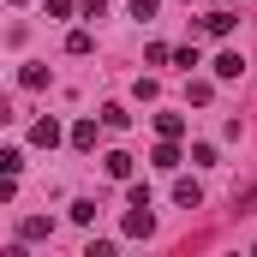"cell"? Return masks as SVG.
I'll list each match as a JSON object with an SVG mask.
<instances>
[{"mask_svg":"<svg viewBox=\"0 0 257 257\" xmlns=\"http://www.w3.org/2000/svg\"><path fill=\"white\" fill-rule=\"evenodd\" d=\"M18 84H24V90H48V66H24Z\"/></svg>","mask_w":257,"mask_h":257,"instance_id":"obj_14","label":"cell"},{"mask_svg":"<svg viewBox=\"0 0 257 257\" xmlns=\"http://www.w3.org/2000/svg\"><path fill=\"white\" fill-rule=\"evenodd\" d=\"M150 168H162V174H174V168H180V138H162V144L150 150Z\"/></svg>","mask_w":257,"mask_h":257,"instance_id":"obj_3","label":"cell"},{"mask_svg":"<svg viewBox=\"0 0 257 257\" xmlns=\"http://www.w3.org/2000/svg\"><path fill=\"white\" fill-rule=\"evenodd\" d=\"M186 102H192V108H209V102H215V84H209V78H192V84H186Z\"/></svg>","mask_w":257,"mask_h":257,"instance_id":"obj_8","label":"cell"},{"mask_svg":"<svg viewBox=\"0 0 257 257\" xmlns=\"http://www.w3.org/2000/svg\"><path fill=\"white\" fill-rule=\"evenodd\" d=\"M192 162L197 168H215V144H192Z\"/></svg>","mask_w":257,"mask_h":257,"instance_id":"obj_18","label":"cell"},{"mask_svg":"<svg viewBox=\"0 0 257 257\" xmlns=\"http://www.w3.org/2000/svg\"><path fill=\"white\" fill-rule=\"evenodd\" d=\"M174 66H180V72H192V66H203V60H197V42H192V48H174Z\"/></svg>","mask_w":257,"mask_h":257,"instance_id":"obj_16","label":"cell"},{"mask_svg":"<svg viewBox=\"0 0 257 257\" xmlns=\"http://www.w3.org/2000/svg\"><path fill=\"white\" fill-rule=\"evenodd\" d=\"M239 72H245V60H239L233 48H227V54H215V78H239Z\"/></svg>","mask_w":257,"mask_h":257,"instance_id":"obj_11","label":"cell"},{"mask_svg":"<svg viewBox=\"0 0 257 257\" xmlns=\"http://www.w3.org/2000/svg\"><path fill=\"white\" fill-rule=\"evenodd\" d=\"M72 6H78V0H48V12H54V18H66Z\"/></svg>","mask_w":257,"mask_h":257,"instance_id":"obj_20","label":"cell"},{"mask_svg":"<svg viewBox=\"0 0 257 257\" xmlns=\"http://www.w3.org/2000/svg\"><path fill=\"white\" fill-rule=\"evenodd\" d=\"M233 24H239V18H233L227 6H215V12H203V18H197V30H203V36H227Z\"/></svg>","mask_w":257,"mask_h":257,"instance_id":"obj_2","label":"cell"},{"mask_svg":"<svg viewBox=\"0 0 257 257\" xmlns=\"http://www.w3.org/2000/svg\"><path fill=\"white\" fill-rule=\"evenodd\" d=\"M72 221H78V227H90V221H96V203H90V197H78V203H72Z\"/></svg>","mask_w":257,"mask_h":257,"instance_id":"obj_15","label":"cell"},{"mask_svg":"<svg viewBox=\"0 0 257 257\" xmlns=\"http://www.w3.org/2000/svg\"><path fill=\"white\" fill-rule=\"evenodd\" d=\"M156 132L162 138H186V114H156Z\"/></svg>","mask_w":257,"mask_h":257,"instance_id":"obj_13","label":"cell"},{"mask_svg":"<svg viewBox=\"0 0 257 257\" xmlns=\"http://www.w3.org/2000/svg\"><path fill=\"white\" fill-rule=\"evenodd\" d=\"M12 6H30V0H12Z\"/></svg>","mask_w":257,"mask_h":257,"instance_id":"obj_21","label":"cell"},{"mask_svg":"<svg viewBox=\"0 0 257 257\" xmlns=\"http://www.w3.org/2000/svg\"><path fill=\"white\" fill-rule=\"evenodd\" d=\"M126 233H132V239H150V233H156V215H150V203H126Z\"/></svg>","mask_w":257,"mask_h":257,"instance_id":"obj_1","label":"cell"},{"mask_svg":"<svg viewBox=\"0 0 257 257\" xmlns=\"http://www.w3.org/2000/svg\"><path fill=\"white\" fill-rule=\"evenodd\" d=\"M132 168H138V162H132L126 150H108V156H102V174H108V180H132Z\"/></svg>","mask_w":257,"mask_h":257,"instance_id":"obj_4","label":"cell"},{"mask_svg":"<svg viewBox=\"0 0 257 257\" xmlns=\"http://www.w3.org/2000/svg\"><path fill=\"white\" fill-rule=\"evenodd\" d=\"M18 239H54V221L48 215H24L18 221Z\"/></svg>","mask_w":257,"mask_h":257,"instance_id":"obj_6","label":"cell"},{"mask_svg":"<svg viewBox=\"0 0 257 257\" xmlns=\"http://www.w3.org/2000/svg\"><path fill=\"white\" fill-rule=\"evenodd\" d=\"M102 126H108V132H126V126H132V114L120 108V102H108V108H102Z\"/></svg>","mask_w":257,"mask_h":257,"instance_id":"obj_12","label":"cell"},{"mask_svg":"<svg viewBox=\"0 0 257 257\" xmlns=\"http://www.w3.org/2000/svg\"><path fill=\"white\" fill-rule=\"evenodd\" d=\"M174 203H180V209H197V203H203V186H197V180H174Z\"/></svg>","mask_w":257,"mask_h":257,"instance_id":"obj_7","label":"cell"},{"mask_svg":"<svg viewBox=\"0 0 257 257\" xmlns=\"http://www.w3.org/2000/svg\"><path fill=\"white\" fill-rule=\"evenodd\" d=\"M30 144H36V150H54V144H60V120H54V114L36 120V126H30Z\"/></svg>","mask_w":257,"mask_h":257,"instance_id":"obj_5","label":"cell"},{"mask_svg":"<svg viewBox=\"0 0 257 257\" xmlns=\"http://www.w3.org/2000/svg\"><path fill=\"white\" fill-rule=\"evenodd\" d=\"M24 168V150H0V174H18Z\"/></svg>","mask_w":257,"mask_h":257,"instance_id":"obj_17","label":"cell"},{"mask_svg":"<svg viewBox=\"0 0 257 257\" xmlns=\"http://www.w3.org/2000/svg\"><path fill=\"white\" fill-rule=\"evenodd\" d=\"M156 6L162 0H132V18H156Z\"/></svg>","mask_w":257,"mask_h":257,"instance_id":"obj_19","label":"cell"},{"mask_svg":"<svg viewBox=\"0 0 257 257\" xmlns=\"http://www.w3.org/2000/svg\"><path fill=\"white\" fill-rule=\"evenodd\" d=\"M90 48H96V36H90V30H72V36H66V54H72V60H84Z\"/></svg>","mask_w":257,"mask_h":257,"instance_id":"obj_9","label":"cell"},{"mask_svg":"<svg viewBox=\"0 0 257 257\" xmlns=\"http://www.w3.org/2000/svg\"><path fill=\"white\" fill-rule=\"evenodd\" d=\"M72 150H96V120H78L72 126Z\"/></svg>","mask_w":257,"mask_h":257,"instance_id":"obj_10","label":"cell"}]
</instances>
